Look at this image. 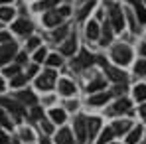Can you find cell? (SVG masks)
Instances as JSON below:
<instances>
[{"label": "cell", "mask_w": 146, "mask_h": 144, "mask_svg": "<svg viewBox=\"0 0 146 144\" xmlns=\"http://www.w3.org/2000/svg\"><path fill=\"white\" fill-rule=\"evenodd\" d=\"M128 109H130V101H128V99H119L117 105L111 109V113H113V115H117V113H126Z\"/></svg>", "instance_id": "13"}, {"label": "cell", "mask_w": 146, "mask_h": 144, "mask_svg": "<svg viewBox=\"0 0 146 144\" xmlns=\"http://www.w3.org/2000/svg\"><path fill=\"white\" fill-rule=\"evenodd\" d=\"M103 87H105V81H103V79H95V81H91V83H89L87 91H89V93H95V91L103 89Z\"/></svg>", "instance_id": "25"}, {"label": "cell", "mask_w": 146, "mask_h": 144, "mask_svg": "<svg viewBox=\"0 0 146 144\" xmlns=\"http://www.w3.org/2000/svg\"><path fill=\"white\" fill-rule=\"evenodd\" d=\"M0 144H10V138L6 132H0Z\"/></svg>", "instance_id": "43"}, {"label": "cell", "mask_w": 146, "mask_h": 144, "mask_svg": "<svg viewBox=\"0 0 146 144\" xmlns=\"http://www.w3.org/2000/svg\"><path fill=\"white\" fill-rule=\"evenodd\" d=\"M57 2H59V0H42V2L34 4V10H49V8H53Z\"/></svg>", "instance_id": "19"}, {"label": "cell", "mask_w": 146, "mask_h": 144, "mask_svg": "<svg viewBox=\"0 0 146 144\" xmlns=\"http://www.w3.org/2000/svg\"><path fill=\"white\" fill-rule=\"evenodd\" d=\"M134 97H136V101H144L146 99V85H138L134 89Z\"/></svg>", "instance_id": "28"}, {"label": "cell", "mask_w": 146, "mask_h": 144, "mask_svg": "<svg viewBox=\"0 0 146 144\" xmlns=\"http://www.w3.org/2000/svg\"><path fill=\"white\" fill-rule=\"evenodd\" d=\"M57 144H75L73 142V136L67 128H61L59 134H57Z\"/></svg>", "instance_id": "15"}, {"label": "cell", "mask_w": 146, "mask_h": 144, "mask_svg": "<svg viewBox=\"0 0 146 144\" xmlns=\"http://www.w3.org/2000/svg\"><path fill=\"white\" fill-rule=\"evenodd\" d=\"M34 73H38V65H32V67L28 69V73H26V77H32Z\"/></svg>", "instance_id": "44"}, {"label": "cell", "mask_w": 146, "mask_h": 144, "mask_svg": "<svg viewBox=\"0 0 146 144\" xmlns=\"http://www.w3.org/2000/svg\"><path fill=\"white\" fill-rule=\"evenodd\" d=\"M0 2H2V0H0Z\"/></svg>", "instance_id": "53"}, {"label": "cell", "mask_w": 146, "mask_h": 144, "mask_svg": "<svg viewBox=\"0 0 146 144\" xmlns=\"http://www.w3.org/2000/svg\"><path fill=\"white\" fill-rule=\"evenodd\" d=\"M26 57H28L26 53H20V55H18V63H24V61H26Z\"/></svg>", "instance_id": "47"}, {"label": "cell", "mask_w": 146, "mask_h": 144, "mask_svg": "<svg viewBox=\"0 0 146 144\" xmlns=\"http://www.w3.org/2000/svg\"><path fill=\"white\" fill-rule=\"evenodd\" d=\"M53 83H55V73L48 69V71H44L40 77H38V81H36V85H38V89H44V91H48L53 87Z\"/></svg>", "instance_id": "5"}, {"label": "cell", "mask_w": 146, "mask_h": 144, "mask_svg": "<svg viewBox=\"0 0 146 144\" xmlns=\"http://www.w3.org/2000/svg\"><path fill=\"white\" fill-rule=\"evenodd\" d=\"M18 99H20L22 103H26V105H32V107H36V101H38L32 91H20V93H18Z\"/></svg>", "instance_id": "14"}, {"label": "cell", "mask_w": 146, "mask_h": 144, "mask_svg": "<svg viewBox=\"0 0 146 144\" xmlns=\"http://www.w3.org/2000/svg\"><path fill=\"white\" fill-rule=\"evenodd\" d=\"M59 93L65 95V97L73 95V93H75V85H73L71 81H67V79H61V81H59Z\"/></svg>", "instance_id": "12"}, {"label": "cell", "mask_w": 146, "mask_h": 144, "mask_svg": "<svg viewBox=\"0 0 146 144\" xmlns=\"http://www.w3.org/2000/svg\"><path fill=\"white\" fill-rule=\"evenodd\" d=\"M75 46H77V40H75V38L67 40V42H65V44L61 46V53H65V55L73 53V51H75Z\"/></svg>", "instance_id": "22"}, {"label": "cell", "mask_w": 146, "mask_h": 144, "mask_svg": "<svg viewBox=\"0 0 146 144\" xmlns=\"http://www.w3.org/2000/svg\"><path fill=\"white\" fill-rule=\"evenodd\" d=\"M0 105H4L8 111H12L16 117H22L24 115V111H22V107H18L14 101H10V99H0Z\"/></svg>", "instance_id": "10"}, {"label": "cell", "mask_w": 146, "mask_h": 144, "mask_svg": "<svg viewBox=\"0 0 146 144\" xmlns=\"http://www.w3.org/2000/svg\"><path fill=\"white\" fill-rule=\"evenodd\" d=\"M65 34H67V26H61V28H57V30L53 32V38H55V40H61Z\"/></svg>", "instance_id": "33"}, {"label": "cell", "mask_w": 146, "mask_h": 144, "mask_svg": "<svg viewBox=\"0 0 146 144\" xmlns=\"http://www.w3.org/2000/svg\"><path fill=\"white\" fill-rule=\"evenodd\" d=\"M57 12H59V14H61V16L65 18V16H69V12H71V8H69V6H63V8H59Z\"/></svg>", "instance_id": "42"}, {"label": "cell", "mask_w": 146, "mask_h": 144, "mask_svg": "<svg viewBox=\"0 0 146 144\" xmlns=\"http://www.w3.org/2000/svg\"><path fill=\"white\" fill-rule=\"evenodd\" d=\"M46 57H48V53H46V49H38V51H36V55H34V59H36L38 63H40V61H44Z\"/></svg>", "instance_id": "36"}, {"label": "cell", "mask_w": 146, "mask_h": 144, "mask_svg": "<svg viewBox=\"0 0 146 144\" xmlns=\"http://www.w3.org/2000/svg\"><path fill=\"white\" fill-rule=\"evenodd\" d=\"M0 126H4V128L12 130V122L6 119V115H4V113H0Z\"/></svg>", "instance_id": "35"}, {"label": "cell", "mask_w": 146, "mask_h": 144, "mask_svg": "<svg viewBox=\"0 0 146 144\" xmlns=\"http://www.w3.org/2000/svg\"><path fill=\"white\" fill-rule=\"evenodd\" d=\"M142 53H144V55H146V46H142Z\"/></svg>", "instance_id": "52"}, {"label": "cell", "mask_w": 146, "mask_h": 144, "mask_svg": "<svg viewBox=\"0 0 146 144\" xmlns=\"http://www.w3.org/2000/svg\"><path fill=\"white\" fill-rule=\"evenodd\" d=\"M42 128H44L46 132H51V130H53V126H51V124H49V122H48V120H46V119L42 120Z\"/></svg>", "instance_id": "41"}, {"label": "cell", "mask_w": 146, "mask_h": 144, "mask_svg": "<svg viewBox=\"0 0 146 144\" xmlns=\"http://www.w3.org/2000/svg\"><path fill=\"white\" fill-rule=\"evenodd\" d=\"M26 81H28L26 75H16V77H12V87H20V85H24Z\"/></svg>", "instance_id": "30"}, {"label": "cell", "mask_w": 146, "mask_h": 144, "mask_svg": "<svg viewBox=\"0 0 146 144\" xmlns=\"http://www.w3.org/2000/svg\"><path fill=\"white\" fill-rule=\"evenodd\" d=\"M75 136H77L79 144H83L87 140V119L85 117H77L75 119Z\"/></svg>", "instance_id": "6"}, {"label": "cell", "mask_w": 146, "mask_h": 144, "mask_svg": "<svg viewBox=\"0 0 146 144\" xmlns=\"http://www.w3.org/2000/svg\"><path fill=\"white\" fill-rule=\"evenodd\" d=\"M65 105H67V109H69V111H75V109H77V101H67Z\"/></svg>", "instance_id": "45"}, {"label": "cell", "mask_w": 146, "mask_h": 144, "mask_svg": "<svg viewBox=\"0 0 146 144\" xmlns=\"http://www.w3.org/2000/svg\"><path fill=\"white\" fill-rule=\"evenodd\" d=\"M16 51H18V48H16V44H14V42L4 44V46L0 48V65L8 63V61H10V59L16 55Z\"/></svg>", "instance_id": "7"}, {"label": "cell", "mask_w": 146, "mask_h": 144, "mask_svg": "<svg viewBox=\"0 0 146 144\" xmlns=\"http://www.w3.org/2000/svg\"><path fill=\"white\" fill-rule=\"evenodd\" d=\"M109 12H111V26L115 32H121L124 28V18H122V10L117 4H109Z\"/></svg>", "instance_id": "2"}, {"label": "cell", "mask_w": 146, "mask_h": 144, "mask_svg": "<svg viewBox=\"0 0 146 144\" xmlns=\"http://www.w3.org/2000/svg\"><path fill=\"white\" fill-rule=\"evenodd\" d=\"M130 128V122L128 120H117L115 124H113V132L115 134H122V132H126Z\"/></svg>", "instance_id": "17"}, {"label": "cell", "mask_w": 146, "mask_h": 144, "mask_svg": "<svg viewBox=\"0 0 146 144\" xmlns=\"http://www.w3.org/2000/svg\"><path fill=\"white\" fill-rule=\"evenodd\" d=\"M140 115H142V119H146V105L140 107Z\"/></svg>", "instance_id": "48"}, {"label": "cell", "mask_w": 146, "mask_h": 144, "mask_svg": "<svg viewBox=\"0 0 146 144\" xmlns=\"http://www.w3.org/2000/svg\"><path fill=\"white\" fill-rule=\"evenodd\" d=\"M95 61V57L87 51V49H81V53H79V57H75V61H73V69L75 71H81V69H85V67H89L91 63Z\"/></svg>", "instance_id": "3"}, {"label": "cell", "mask_w": 146, "mask_h": 144, "mask_svg": "<svg viewBox=\"0 0 146 144\" xmlns=\"http://www.w3.org/2000/svg\"><path fill=\"white\" fill-rule=\"evenodd\" d=\"M32 117H34V119H42V120H44V111H42L40 107H34V109H32Z\"/></svg>", "instance_id": "37"}, {"label": "cell", "mask_w": 146, "mask_h": 144, "mask_svg": "<svg viewBox=\"0 0 146 144\" xmlns=\"http://www.w3.org/2000/svg\"><path fill=\"white\" fill-rule=\"evenodd\" d=\"M4 75H6V77H10V79H12V77H16V75H18V65L6 67V69H4Z\"/></svg>", "instance_id": "34"}, {"label": "cell", "mask_w": 146, "mask_h": 144, "mask_svg": "<svg viewBox=\"0 0 146 144\" xmlns=\"http://www.w3.org/2000/svg\"><path fill=\"white\" fill-rule=\"evenodd\" d=\"M8 42H12V40H10V34H6V32H0V48H2L4 44H8Z\"/></svg>", "instance_id": "38"}, {"label": "cell", "mask_w": 146, "mask_h": 144, "mask_svg": "<svg viewBox=\"0 0 146 144\" xmlns=\"http://www.w3.org/2000/svg\"><path fill=\"white\" fill-rule=\"evenodd\" d=\"M124 91H126V89H124V85H119V87H115V91H113V93H117V95H121V93H124Z\"/></svg>", "instance_id": "46"}, {"label": "cell", "mask_w": 146, "mask_h": 144, "mask_svg": "<svg viewBox=\"0 0 146 144\" xmlns=\"http://www.w3.org/2000/svg\"><path fill=\"white\" fill-rule=\"evenodd\" d=\"M0 91H4V83H2V79H0Z\"/></svg>", "instance_id": "51"}, {"label": "cell", "mask_w": 146, "mask_h": 144, "mask_svg": "<svg viewBox=\"0 0 146 144\" xmlns=\"http://www.w3.org/2000/svg\"><path fill=\"white\" fill-rule=\"evenodd\" d=\"M111 38H113L111 24H105V26H103V40H101V44H103V46H107V44L111 42Z\"/></svg>", "instance_id": "24"}, {"label": "cell", "mask_w": 146, "mask_h": 144, "mask_svg": "<svg viewBox=\"0 0 146 144\" xmlns=\"http://www.w3.org/2000/svg\"><path fill=\"white\" fill-rule=\"evenodd\" d=\"M87 38L89 40H97L99 38V24L97 22H89L87 24Z\"/></svg>", "instance_id": "18"}, {"label": "cell", "mask_w": 146, "mask_h": 144, "mask_svg": "<svg viewBox=\"0 0 146 144\" xmlns=\"http://www.w3.org/2000/svg\"><path fill=\"white\" fill-rule=\"evenodd\" d=\"M12 16H14V10H12V8H8V6L0 8V20H2V22H6V20H12Z\"/></svg>", "instance_id": "26"}, {"label": "cell", "mask_w": 146, "mask_h": 144, "mask_svg": "<svg viewBox=\"0 0 146 144\" xmlns=\"http://www.w3.org/2000/svg\"><path fill=\"white\" fill-rule=\"evenodd\" d=\"M140 136H142V126H136V128L130 132V136L126 138V142L128 144H136L138 140H140Z\"/></svg>", "instance_id": "23"}, {"label": "cell", "mask_w": 146, "mask_h": 144, "mask_svg": "<svg viewBox=\"0 0 146 144\" xmlns=\"http://www.w3.org/2000/svg\"><path fill=\"white\" fill-rule=\"evenodd\" d=\"M95 59H97L99 63L105 67V73H107V77H109V79H113V81H117V83H121V81H124V79H126V75H124L121 69H117V67H111V65H109V63H107L103 57H95Z\"/></svg>", "instance_id": "4"}, {"label": "cell", "mask_w": 146, "mask_h": 144, "mask_svg": "<svg viewBox=\"0 0 146 144\" xmlns=\"http://www.w3.org/2000/svg\"><path fill=\"white\" fill-rule=\"evenodd\" d=\"M109 99H111V93H99V95H93L89 99V105H91V107H101V105H105Z\"/></svg>", "instance_id": "11"}, {"label": "cell", "mask_w": 146, "mask_h": 144, "mask_svg": "<svg viewBox=\"0 0 146 144\" xmlns=\"http://www.w3.org/2000/svg\"><path fill=\"white\" fill-rule=\"evenodd\" d=\"M40 142H42V144H51V142L48 140V136H42V140H40Z\"/></svg>", "instance_id": "49"}, {"label": "cell", "mask_w": 146, "mask_h": 144, "mask_svg": "<svg viewBox=\"0 0 146 144\" xmlns=\"http://www.w3.org/2000/svg\"><path fill=\"white\" fill-rule=\"evenodd\" d=\"M38 46H40V40L38 38H30L28 40V49H36Z\"/></svg>", "instance_id": "39"}, {"label": "cell", "mask_w": 146, "mask_h": 144, "mask_svg": "<svg viewBox=\"0 0 146 144\" xmlns=\"http://www.w3.org/2000/svg\"><path fill=\"white\" fill-rule=\"evenodd\" d=\"M130 57H132V53H130V48L128 46H115L113 49V59H115V63H119V65H126L128 61H130Z\"/></svg>", "instance_id": "1"}, {"label": "cell", "mask_w": 146, "mask_h": 144, "mask_svg": "<svg viewBox=\"0 0 146 144\" xmlns=\"http://www.w3.org/2000/svg\"><path fill=\"white\" fill-rule=\"evenodd\" d=\"M99 126H101V119L93 117V119L87 122V136H95L97 130H99Z\"/></svg>", "instance_id": "16"}, {"label": "cell", "mask_w": 146, "mask_h": 144, "mask_svg": "<svg viewBox=\"0 0 146 144\" xmlns=\"http://www.w3.org/2000/svg\"><path fill=\"white\" fill-rule=\"evenodd\" d=\"M113 136H115L113 128H105V130H103V134L99 136L97 144H107V142H111V140H113Z\"/></svg>", "instance_id": "21"}, {"label": "cell", "mask_w": 146, "mask_h": 144, "mask_svg": "<svg viewBox=\"0 0 146 144\" xmlns=\"http://www.w3.org/2000/svg\"><path fill=\"white\" fill-rule=\"evenodd\" d=\"M93 6H95V0H89V2H87V4L83 6V10L79 12V18L83 20V18H85V16H87V14L91 12V8H93Z\"/></svg>", "instance_id": "29"}, {"label": "cell", "mask_w": 146, "mask_h": 144, "mask_svg": "<svg viewBox=\"0 0 146 144\" xmlns=\"http://www.w3.org/2000/svg\"><path fill=\"white\" fill-rule=\"evenodd\" d=\"M134 71L138 73V75H146V61L144 59H140V61L134 65Z\"/></svg>", "instance_id": "31"}, {"label": "cell", "mask_w": 146, "mask_h": 144, "mask_svg": "<svg viewBox=\"0 0 146 144\" xmlns=\"http://www.w3.org/2000/svg\"><path fill=\"white\" fill-rule=\"evenodd\" d=\"M136 14H138V20L140 22H146V8L142 4H136Z\"/></svg>", "instance_id": "32"}, {"label": "cell", "mask_w": 146, "mask_h": 144, "mask_svg": "<svg viewBox=\"0 0 146 144\" xmlns=\"http://www.w3.org/2000/svg\"><path fill=\"white\" fill-rule=\"evenodd\" d=\"M22 138H24V140H32V138H34L32 130H28V128H24V130H22Z\"/></svg>", "instance_id": "40"}, {"label": "cell", "mask_w": 146, "mask_h": 144, "mask_svg": "<svg viewBox=\"0 0 146 144\" xmlns=\"http://www.w3.org/2000/svg\"><path fill=\"white\" fill-rule=\"evenodd\" d=\"M128 2H132L134 6H136V4H140V0H128Z\"/></svg>", "instance_id": "50"}, {"label": "cell", "mask_w": 146, "mask_h": 144, "mask_svg": "<svg viewBox=\"0 0 146 144\" xmlns=\"http://www.w3.org/2000/svg\"><path fill=\"white\" fill-rule=\"evenodd\" d=\"M12 28H14V32H18V34H30L34 26H32L30 20H16Z\"/></svg>", "instance_id": "8"}, {"label": "cell", "mask_w": 146, "mask_h": 144, "mask_svg": "<svg viewBox=\"0 0 146 144\" xmlns=\"http://www.w3.org/2000/svg\"><path fill=\"white\" fill-rule=\"evenodd\" d=\"M61 14L57 12V10H51V12H48L46 16H44V22L48 26H59V22H61Z\"/></svg>", "instance_id": "9"}, {"label": "cell", "mask_w": 146, "mask_h": 144, "mask_svg": "<svg viewBox=\"0 0 146 144\" xmlns=\"http://www.w3.org/2000/svg\"><path fill=\"white\" fill-rule=\"evenodd\" d=\"M46 61H48V65H51V67H57V65H61V57H59L57 53H53V55H48V57H46Z\"/></svg>", "instance_id": "27"}, {"label": "cell", "mask_w": 146, "mask_h": 144, "mask_svg": "<svg viewBox=\"0 0 146 144\" xmlns=\"http://www.w3.org/2000/svg\"><path fill=\"white\" fill-rule=\"evenodd\" d=\"M49 117L53 119V122H57V124H61V122L65 120V111H61V109H51V113H49Z\"/></svg>", "instance_id": "20"}]
</instances>
